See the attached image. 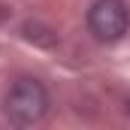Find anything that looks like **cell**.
<instances>
[{"label": "cell", "instance_id": "6da1fadb", "mask_svg": "<svg viewBox=\"0 0 130 130\" xmlns=\"http://www.w3.org/2000/svg\"><path fill=\"white\" fill-rule=\"evenodd\" d=\"M48 106H52V94L48 88L33 79V76H21L9 85L6 100H3V112L9 118V124L15 127H33L39 124L45 115H48Z\"/></svg>", "mask_w": 130, "mask_h": 130}, {"label": "cell", "instance_id": "7a4b0ae2", "mask_svg": "<svg viewBox=\"0 0 130 130\" xmlns=\"http://www.w3.org/2000/svg\"><path fill=\"white\" fill-rule=\"evenodd\" d=\"M88 30L97 42H118L130 30V9L124 0H94L88 6Z\"/></svg>", "mask_w": 130, "mask_h": 130}, {"label": "cell", "instance_id": "3957f363", "mask_svg": "<svg viewBox=\"0 0 130 130\" xmlns=\"http://www.w3.org/2000/svg\"><path fill=\"white\" fill-rule=\"evenodd\" d=\"M24 33H27V39H36V42H42V45H55V42H58L55 30H48V27H42V24H27Z\"/></svg>", "mask_w": 130, "mask_h": 130}, {"label": "cell", "instance_id": "277c9868", "mask_svg": "<svg viewBox=\"0 0 130 130\" xmlns=\"http://www.w3.org/2000/svg\"><path fill=\"white\" fill-rule=\"evenodd\" d=\"M124 112H127V118H130V97H127V103H124Z\"/></svg>", "mask_w": 130, "mask_h": 130}]
</instances>
